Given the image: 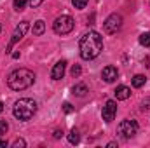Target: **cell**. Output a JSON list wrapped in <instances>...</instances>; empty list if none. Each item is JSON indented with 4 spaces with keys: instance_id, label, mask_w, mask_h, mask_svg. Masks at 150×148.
Segmentation results:
<instances>
[{
    "instance_id": "obj_28",
    "label": "cell",
    "mask_w": 150,
    "mask_h": 148,
    "mask_svg": "<svg viewBox=\"0 0 150 148\" xmlns=\"http://www.w3.org/2000/svg\"><path fill=\"white\" fill-rule=\"evenodd\" d=\"M2 111H4V103L0 101V113H2Z\"/></svg>"
},
{
    "instance_id": "obj_24",
    "label": "cell",
    "mask_w": 150,
    "mask_h": 148,
    "mask_svg": "<svg viewBox=\"0 0 150 148\" xmlns=\"http://www.w3.org/2000/svg\"><path fill=\"white\" fill-rule=\"evenodd\" d=\"M63 110H65V113H70L74 108H72V105H70V103H65V105H63Z\"/></svg>"
},
{
    "instance_id": "obj_3",
    "label": "cell",
    "mask_w": 150,
    "mask_h": 148,
    "mask_svg": "<svg viewBox=\"0 0 150 148\" xmlns=\"http://www.w3.org/2000/svg\"><path fill=\"white\" fill-rule=\"evenodd\" d=\"M12 113L18 120H30L37 113V103L30 98H21L14 103Z\"/></svg>"
},
{
    "instance_id": "obj_20",
    "label": "cell",
    "mask_w": 150,
    "mask_h": 148,
    "mask_svg": "<svg viewBox=\"0 0 150 148\" xmlns=\"http://www.w3.org/2000/svg\"><path fill=\"white\" fill-rule=\"evenodd\" d=\"M7 131H9V124H7L5 120H0V136L5 134Z\"/></svg>"
},
{
    "instance_id": "obj_6",
    "label": "cell",
    "mask_w": 150,
    "mask_h": 148,
    "mask_svg": "<svg viewBox=\"0 0 150 148\" xmlns=\"http://www.w3.org/2000/svg\"><path fill=\"white\" fill-rule=\"evenodd\" d=\"M119 134H122L124 138H133V136H136V134H138V122H136V120H129V118L122 120V122L119 124Z\"/></svg>"
},
{
    "instance_id": "obj_9",
    "label": "cell",
    "mask_w": 150,
    "mask_h": 148,
    "mask_svg": "<svg viewBox=\"0 0 150 148\" xmlns=\"http://www.w3.org/2000/svg\"><path fill=\"white\" fill-rule=\"evenodd\" d=\"M117 77H119V70L112 66V65H108V66H105L103 68V72H101V78L107 82V84H112L117 80Z\"/></svg>"
},
{
    "instance_id": "obj_11",
    "label": "cell",
    "mask_w": 150,
    "mask_h": 148,
    "mask_svg": "<svg viewBox=\"0 0 150 148\" xmlns=\"http://www.w3.org/2000/svg\"><path fill=\"white\" fill-rule=\"evenodd\" d=\"M129 96H131V89H129V87H126V85H119V87L115 89V98H117V99L124 101V99H127Z\"/></svg>"
},
{
    "instance_id": "obj_17",
    "label": "cell",
    "mask_w": 150,
    "mask_h": 148,
    "mask_svg": "<svg viewBox=\"0 0 150 148\" xmlns=\"http://www.w3.org/2000/svg\"><path fill=\"white\" fill-rule=\"evenodd\" d=\"M26 4H30V0H14V9L16 11H21L26 7Z\"/></svg>"
},
{
    "instance_id": "obj_15",
    "label": "cell",
    "mask_w": 150,
    "mask_h": 148,
    "mask_svg": "<svg viewBox=\"0 0 150 148\" xmlns=\"http://www.w3.org/2000/svg\"><path fill=\"white\" fill-rule=\"evenodd\" d=\"M68 141H70L72 145H77V143L80 141V136H79V131H77V129H72V131H70V134H68Z\"/></svg>"
},
{
    "instance_id": "obj_10",
    "label": "cell",
    "mask_w": 150,
    "mask_h": 148,
    "mask_svg": "<svg viewBox=\"0 0 150 148\" xmlns=\"http://www.w3.org/2000/svg\"><path fill=\"white\" fill-rule=\"evenodd\" d=\"M65 70H67V61H65V59L58 61V63L52 66V70H51V78H52V80H61L63 75H65Z\"/></svg>"
},
{
    "instance_id": "obj_21",
    "label": "cell",
    "mask_w": 150,
    "mask_h": 148,
    "mask_svg": "<svg viewBox=\"0 0 150 148\" xmlns=\"http://www.w3.org/2000/svg\"><path fill=\"white\" fill-rule=\"evenodd\" d=\"M19 147H26V141L21 140V138H18V140L12 143V148H19Z\"/></svg>"
},
{
    "instance_id": "obj_19",
    "label": "cell",
    "mask_w": 150,
    "mask_h": 148,
    "mask_svg": "<svg viewBox=\"0 0 150 148\" xmlns=\"http://www.w3.org/2000/svg\"><path fill=\"white\" fill-rule=\"evenodd\" d=\"M70 73H72V77H79V75L82 73V68H80V65H74Z\"/></svg>"
},
{
    "instance_id": "obj_23",
    "label": "cell",
    "mask_w": 150,
    "mask_h": 148,
    "mask_svg": "<svg viewBox=\"0 0 150 148\" xmlns=\"http://www.w3.org/2000/svg\"><path fill=\"white\" fill-rule=\"evenodd\" d=\"M42 2H44V0H30V5L35 9V7H38V5H42Z\"/></svg>"
},
{
    "instance_id": "obj_2",
    "label": "cell",
    "mask_w": 150,
    "mask_h": 148,
    "mask_svg": "<svg viewBox=\"0 0 150 148\" xmlns=\"http://www.w3.org/2000/svg\"><path fill=\"white\" fill-rule=\"evenodd\" d=\"M33 82H35V73L32 70H26V68H18L7 77V85L12 91L28 89L30 85H33Z\"/></svg>"
},
{
    "instance_id": "obj_8",
    "label": "cell",
    "mask_w": 150,
    "mask_h": 148,
    "mask_svg": "<svg viewBox=\"0 0 150 148\" xmlns=\"http://www.w3.org/2000/svg\"><path fill=\"white\" fill-rule=\"evenodd\" d=\"M115 113H117V103H115L113 99H108V101L105 103V106H103V111H101L103 120L110 124L113 118H115Z\"/></svg>"
},
{
    "instance_id": "obj_22",
    "label": "cell",
    "mask_w": 150,
    "mask_h": 148,
    "mask_svg": "<svg viewBox=\"0 0 150 148\" xmlns=\"http://www.w3.org/2000/svg\"><path fill=\"white\" fill-rule=\"evenodd\" d=\"M142 110H150V98L143 99V103H142Z\"/></svg>"
},
{
    "instance_id": "obj_7",
    "label": "cell",
    "mask_w": 150,
    "mask_h": 148,
    "mask_svg": "<svg viewBox=\"0 0 150 148\" xmlns=\"http://www.w3.org/2000/svg\"><path fill=\"white\" fill-rule=\"evenodd\" d=\"M120 26H122V16L117 14V12L110 14V16L105 19V23H103V30H105V33H115Z\"/></svg>"
},
{
    "instance_id": "obj_14",
    "label": "cell",
    "mask_w": 150,
    "mask_h": 148,
    "mask_svg": "<svg viewBox=\"0 0 150 148\" xmlns=\"http://www.w3.org/2000/svg\"><path fill=\"white\" fill-rule=\"evenodd\" d=\"M72 91H74L75 96H86V92H87V87H86V84H75Z\"/></svg>"
},
{
    "instance_id": "obj_29",
    "label": "cell",
    "mask_w": 150,
    "mask_h": 148,
    "mask_svg": "<svg viewBox=\"0 0 150 148\" xmlns=\"http://www.w3.org/2000/svg\"><path fill=\"white\" fill-rule=\"evenodd\" d=\"M0 32H2V23H0Z\"/></svg>"
},
{
    "instance_id": "obj_25",
    "label": "cell",
    "mask_w": 150,
    "mask_h": 148,
    "mask_svg": "<svg viewBox=\"0 0 150 148\" xmlns=\"http://www.w3.org/2000/svg\"><path fill=\"white\" fill-rule=\"evenodd\" d=\"M61 136H63V131H54V138L56 140H59Z\"/></svg>"
},
{
    "instance_id": "obj_5",
    "label": "cell",
    "mask_w": 150,
    "mask_h": 148,
    "mask_svg": "<svg viewBox=\"0 0 150 148\" xmlns=\"http://www.w3.org/2000/svg\"><path fill=\"white\" fill-rule=\"evenodd\" d=\"M28 30H30V23H28V21H21V23L16 26V30H14V33H12V38H11V42H9V45H7V51H5L7 54L12 52V47L26 35Z\"/></svg>"
},
{
    "instance_id": "obj_13",
    "label": "cell",
    "mask_w": 150,
    "mask_h": 148,
    "mask_svg": "<svg viewBox=\"0 0 150 148\" xmlns=\"http://www.w3.org/2000/svg\"><path fill=\"white\" fill-rule=\"evenodd\" d=\"M44 30H45V23L42 21V19H38V21H35V25H33V35H37V37H40L42 33H44Z\"/></svg>"
},
{
    "instance_id": "obj_4",
    "label": "cell",
    "mask_w": 150,
    "mask_h": 148,
    "mask_svg": "<svg viewBox=\"0 0 150 148\" xmlns=\"http://www.w3.org/2000/svg\"><path fill=\"white\" fill-rule=\"evenodd\" d=\"M74 26H75L74 18L68 16V14H63V16L56 18L54 23H52V30H54V33H58V35H68V33L74 30Z\"/></svg>"
},
{
    "instance_id": "obj_26",
    "label": "cell",
    "mask_w": 150,
    "mask_h": 148,
    "mask_svg": "<svg viewBox=\"0 0 150 148\" xmlns=\"http://www.w3.org/2000/svg\"><path fill=\"white\" fill-rule=\"evenodd\" d=\"M117 147V143H115V141H110V143H108V148H115Z\"/></svg>"
},
{
    "instance_id": "obj_1",
    "label": "cell",
    "mask_w": 150,
    "mask_h": 148,
    "mask_svg": "<svg viewBox=\"0 0 150 148\" xmlns=\"http://www.w3.org/2000/svg\"><path fill=\"white\" fill-rule=\"evenodd\" d=\"M79 51H80V58L89 61L100 56V52L103 51V38L98 32H89L79 42Z\"/></svg>"
},
{
    "instance_id": "obj_18",
    "label": "cell",
    "mask_w": 150,
    "mask_h": 148,
    "mask_svg": "<svg viewBox=\"0 0 150 148\" xmlns=\"http://www.w3.org/2000/svg\"><path fill=\"white\" fill-rule=\"evenodd\" d=\"M75 9H86V5L89 4V0H72Z\"/></svg>"
},
{
    "instance_id": "obj_27",
    "label": "cell",
    "mask_w": 150,
    "mask_h": 148,
    "mask_svg": "<svg viewBox=\"0 0 150 148\" xmlns=\"http://www.w3.org/2000/svg\"><path fill=\"white\" fill-rule=\"evenodd\" d=\"M4 147H7V143H5L4 140H0V148H4Z\"/></svg>"
},
{
    "instance_id": "obj_16",
    "label": "cell",
    "mask_w": 150,
    "mask_h": 148,
    "mask_svg": "<svg viewBox=\"0 0 150 148\" xmlns=\"http://www.w3.org/2000/svg\"><path fill=\"white\" fill-rule=\"evenodd\" d=\"M140 44L143 47H150V32H145L140 35Z\"/></svg>"
},
{
    "instance_id": "obj_12",
    "label": "cell",
    "mask_w": 150,
    "mask_h": 148,
    "mask_svg": "<svg viewBox=\"0 0 150 148\" xmlns=\"http://www.w3.org/2000/svg\"><path fill=\"white\" fill-rule=\"evenodd\" d=\"M145 84H147V77H145V75H134V77H133V87L140 89V87H143Z\"/></svg>"
}]
</instances>
